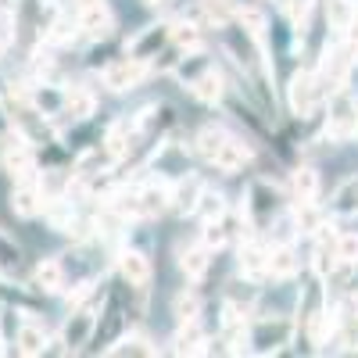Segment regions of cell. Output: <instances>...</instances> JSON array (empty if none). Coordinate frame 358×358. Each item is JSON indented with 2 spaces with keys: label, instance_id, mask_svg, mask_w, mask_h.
I'll return each instance as SVG.
<instances>
[{
  "label": "cell",
  "instance_id": "cell-3",
  "mask_svg": "<svg viewBox=\"0 0 358 358\" xmlns=\"http://www.w3.org/2000/svg\"><path fill=\"white\" fill-rule=\"evenodd\" d=\"M0 165H4V172L11 179H29L36 169V155H33V147H29L22 136H11L4 143V151H0Z\"/></svg>",
  "mask_w": 358,
  "mask_h": 358
},
{
  "label": "cell",
  "instance_id": "cell-25",
  "mask_svg": "<svg viewBox=\"0 0 358 358\" xmlns=\"http://www.w3.org/2000/svg\"><path fill=\"white\" fill-rule=\"evenodd\" d=\"M172 312H176L179 326H183V322H197V315H201V297H197L194 290L176 294V305H172Z\"/></svg>",
  "mask_w": 358,
  "mask_h": 358
},
{
  "label": "cell",
  "instance_id": "cell-23",
  "mask_svg": "<svg viewBox=\"0 0 358 358\" xmlns=\"http://www.w3.org/2000/svg\"><path fill=\"white\" fill-rule=\"evenodd\" d=\"M65 111H69L72 118L94 115V94H90L86 86H72V94H65Z\"/></svg>",
  "mask_w": 358,
  "mask_h": 358
},
{
  "label": "cell",
  "instance_id": "cell-31",
  "mask_svg": "<svg viewBox=\"0 0 358 358\" xmlns=\"http://www.w3.org/2000/svg\"><path fill=\"white\" fill-rule=\"evenodd\" d=\"M158 348H151V341L147 337H126L118 341L115 348H108V355H155Z\"/></svg>",
  "mask_w": 358,
  "mask_h": 358
},
{
  "label": "cell",
  "instance_id": "cell-2",
  "mask_svg": "<svg viewBox=\"0 0 358 358\" xmlns=\"http://www.w3.org/2000/svg\"><path fill=\"white\" fill-rule=\"evenodd\" d=\"M104 86L115 90V94H126V90H136L140 79H143V62H136V57H115V62L104 65L101 72Z\"/></svg>",
  "mask_w": 358,
  "mask_h": 358
},
{
  "label": "cell",
  "instance_id": "cell-5",
  "mask_svg": "<svg viewBox=\"0 0 358 358\" xmlns=\"http://www.w3.org/2000/svg\"><path fill=\"white\" fill-rule=\"evenodd\" d=\"M348 65H351V54H348V50H326L322 69H319V76H315V83H319L322 94H337V90H344V83H348Z\"/></svg>",
  "mask_w": 358,
  "mask_h": 358
},
{
  "label": "cell",
  "instance_id": "cell-41",
  "mask_svg": "<svg viewBox=\"0 0 358 358\" xmlns=\"http://www.w3.org/2000/svg\"><path fill=\"white\" fill-rule=\"evenodd\" d=\"M79 4H94V0H79Z\"/></svg>",
  "mask_w": 358,
  "mask_h": 358
},
{
  "label": "cell",
  "instance_id": "cell-29",
  "mask_svg": "<svg viewBox=\"0 0 358 358\" xmlns=\"http://www.w3.org/2000/svg\"><path fill=\"white\" fill-rule=\"evenodd\" d=\"M201 344H204V334L197 330V322H183V330H179V337H176V351L194 355V351H201Z\"/></svg>",
  "mask_w": 358,
  "mask_h": 358
},
{
  "label": "cell",
  "instance_id": "cell-6",
  "mask_svg": "<svg viewBox=\"0 0 358 358\" xmlns=\"http://www.w3.org/2000/svg\"><path fill=\"white\" fill-rule=\"evenodd\" d=\"M273 212H276V187H273V183H265V179H258V183H251V190H248L244 215H248V222L265 226Z\"/></svg>",
  "mask_w": 358,
  "mask_h": 358
},
{
  "label": "cell",
  "instance_id": "cell-38",
  "mask_svg": "<svg viewBox=\"0 0 358 358\" xmlns=\"http://www.w3.org/2000/svg\"><path fill=\"white\" fill-rule=\"evenodd\" d=\"M11 36H15V29H11V22H4L0 18V54L8 50V43H11Z\"/></svg>",
  "mask_w": 358,
  "mask_h": 358
},
{
  "label": "cell",
  "instance_id": "cell-36",
  "mask_svg": "<svg viewBox=\"0 0 358 358\" xmlns=\"http://www.w3.org/2000/svg\"><path fill=\"white\" fill-rule=\"evenodd\" d=\"M0 262H4V265H15L18 262V248L8 241L4 233H0Z\"/></svg>",
  "mask_w": 358,
  "mask_h": 358
},
{
  "label": "cell",
  "instance_id": "cell-12",
  "mask_svg": "<svg viewBox=\"0 0 358 358\" xmlns=\"http://www.w3.org/2000/svg\"><path fill=\"white\" fill-rule=\"evenodd\" d=\"M118 268H122V276L129 287H147L155 276V268H151V258H147L143 251H126L122 258H118Z\"/></svg>",
  "mask_w": 358,
  "mask_h": 358
},
{
  "label": "cell",
  "instance_id": "cell-16",
  "mask_svg": "<svg viewBox=\"0 0 358 358\" xmlns=\"http://www.w3.org/2000/svg\"><path fill=\"white\" fill-rule=\"evenodd\" d=\"M90 334H94V312H90V308H76L72 319H69V326H65V344H69V351H76L79 344H86Z\"/></svg>",
  "mask_w": 358,
  "mask_h": 358
},
{
  "label": "cell",
  "instance_id": "cell-10",
  "mask_svg": "<svg viewBox=\"0 0 358 358\" xmlns=\"http://www.w3.org/2000/svg\"><path fill=\"white\" fill-rule=\"evenodd\" d=\"M79 29H83L90 40H104V36L111 33V29H115V18H111V11H108L104 0L83 4V11H79Z\"/></svg>",
  "mask_w": 358,
  "mask_h": 358
},
{
  "label": "cell",
  "instance_id": "cell-39",
  "mask_svg": "<svg viewBox=\"0 0 358 358\" xmlns=\"http://www.w3.org/2000/svg\"><path fill=\"white\" fill-rule=\"evenodd\" d=\"M0 133H8V118L4 115H0Z\"/></svg>",
  "mask_w": 358,
  "mask_h": 358
},
{
  "label": "cell",
  "instance_id": "cell-26",
  "mask_svg": "<svg viewBox=\"0 0 358 358\" xmlns=\"http://www.w3.org/2000/svg\"><path fill=\"white\" fill-rule=\"evenodd\" d=\"M326 18H330L334 29H344L355 22V0H326Z\"/></svg>",
  "mask_w": 358,
  "mask_h": 358
},
{
  "label": "cell",
  "instance_id": "cell-9",
  "mask_svg": "<svg viewBox=\"0 0 358 358\" xmlns=\"http://www.w3.org/2000/svg\"><path fill=\"white\" fill-rule=\"evenodd\" d=\"M172 40V29L169 25H147L143 33L129 43V57H136V62H151V57H158V50Z\"/></svg>",
  "mask_w": 358,
  "mask_h": 358
},
{
  "label": "cell",
  "instance_id": "cell-17",
  "mask_svg": "<svg viewBox=\"0 0 358 358\" xmlns=\"http://www.w3.org/2000/svg\"><path fill=\"white\" fill-rule=\"evenodd\" d=\"M190 94L204 104H219L222 101V76L215 69H204L194 83H190Z\"/></svg>",
  "mask_w": 358,
  "mask_h": 358
},
{
  "label": "cell",
  "instance_id": "cell-19",
  "mask_svg": "<svg viewBox=\"0 0 358 358\" xmlns=\"http://www.w3.org/2000/svg\"><path fill=\"white\" fill-rule=\"evenodd\" d=\"M241 273L248 280H262L268 273V251L258 248V244H244L241 248Z\"/></svg>",
  "mask_w": 358,
  "mask_h": 358
},
{
  "label": "cell",
  "instance_id": "cell-32",
  "mask_svg": "<svg viewBox=\"0 0 358 358\" xmlns=\"http://www.w3.org/2000/svg\"><path fill=\"white\" fill-rule=\"evenodd\" d=\"M337 258L348 265H358V233H341L337 236Z\"/></svg>",
  "mask_w": 358,
  "mask_h": 358
},
{
  "label": "cell",
  "instance_id": "cell-27",
  "mask_svg": "<svg viewBox=\"0 0 358 358\" xmlns=\"http://www.w3.org/2000/svg\"><path fill=\"white\" fill-rule=\"evenodd\" d=\"M294 268H297V258L287 244H280L276 251H268V273L273 276H294Z\"/></svg>",
  "mask_w": 358,
  "mask_h": 358
},
{
  "label": "cell",
  "instance_id": "cell-22",
  "mask_svg": "<svg viewBox=\"0 0 358 358\" xmlns=\"http://www.w3.org/2000/svg\"><path fill=\"white\" fill-rule=\"evenodd\" d=\"M36 287H40V290H47V294L62 290V287H65L62 262H57V258H47V262H40V265H36Z\"/></svg>",
  "mask_w": 358,
  "mask_h": 358
},
{
  "label": "cell",
  "instance_id": "cell-7",
  "mask_svg": "<svg viewBox=\"0 0 358 358\" xmlns=\"http://www.w3.org/2000/svg\"><path fill=\"white\" fill-rule=\"evenodd\" d=\"M251 162V147L241 140V136H222V143H219V151H215V158H212V165L219 169V172H226V176H233V172H241L244 165Z\"/></svg>",
  "mask_w": 358,
  "mask_h": 358
},
{
  "label": "cell",
  "instance_id": "cell-11",
  "mask_svg": "<svg viewBox=\"0 0 358 358\" xmlns=\"http://www.w3.org/2000/svg\"><path fill=\"white\" fill-rule=\"evenodd\" d=\"M179 268H183L187 280H204L208 268H212V248L208 244H190L179 251Z\"/></svg>",
  "mask_w": 358,
  "mask_h": 358
},
{
  "label": "cell",
  "instance_id": "cell-14",
  "mask_svg": "<svg viewBox=\"0 0 358 358\" xmlns=\"http://www.w3.org/2000/svg\"><path fill=\"white\" fill-rule=\"evenodd\" d=\"M290 337V322L276 319V322H258L255 334H251V344H258L255 351H276L280 344H287Z\"/></svg>",
  "mask_w": 358,
  "mask_h": 358
},
{
  "label": "cell",
  "instance_id": "cell-28",
  "mask_svg": "<svg viewBox=\"0 0 358 358\" xmlns=\"http://www.w3.org/2000/svg\"><path fill=\"white\" fill-rule=\"evenodd\" d=\"M33 101H36V108H40L43 115H54V111H62V108H65V94H62V90H54V86H40V90H33Z\"/></svg>",
  "mask_w": 358,
  "mask_h": 358
},
{
  "label": "cell",
  "instance_id": "cell-33",
  "mask_svg": "<svg viewBox=\"0 0 358 358\" xmlns=\"http://www.w3.org/2000/svg\"><path fill=\"white\" fill-rule=\"evenodd\" d=\"M287 15H290L294 29H301V33H305L308 15H312V0H287Z\"/></svg>",
  "mask_w": 358,
  "mask_h": 358
},
{
  "label": "cell",
  "instance_id": "cell-20",
  "mask_svg": "<svg viewBox=\"0 0 358 358\" xmlns=\"http://www.w3.org/2000/svg\"><path fill=\"white\" fill-rule=\"evenodd\" d=\"M290 190H294L297 201H315V197H319V172L308 169V165L294 169V176H290Z\"/></svg>",
  "mask_w": 358,
  "mask_h": 358
},
{
  "label": "cell",
  "instance_id": "cell-1",
  "mask_svg": "<svg viewBox=\"0 0 358 358\" xmlns=\"http://www.w3.org/2000/svg\"><path fill=\"white\" fill-rule=\"evenodd\" d=\"M358 126V101L348 94V90H337L334 101H330V122H326V133L334 140H348L355 136Z\"/></svg>",
  "mask_w": 358,
  "mask_h": 358
},
{
  "label": "cell",
  "instance_id": "cell-15",
  "mask_svg": "<svg viewBox=\"0 0 358 358\" xmlns=\"http://www.w3.org/2000/svg\"><path fill=\"white\" fill-rule=\"evenodd\" d=\"M194 15H204L208 25H229L241 8H236V0H197V11Z\"/></svg>",
  "mask_w": 358,
  "mask_h": 358
},
{
  "label": "cell",
  "instance_id": "cell-34",
  "mask_svg": "<svg viewBox=\"0 0 358 358\" xmlns=\"http://www.w3.org/2000/svg\"><path fill=\"white\" fill-rule=\"evenodd\" d=\"M72 33H76V29H72V22H65V18H54V22H50V29H47V36H43V40H47V43L54 47V43H65V40H69Z\"/></svg>",
  "mask_w": 358,
  "mask_h": 358
},
{
  "label": "cell",
  "instance_id": "cell-30",
  "mask_svg": "<svg viewBox=\"0 0 358 358\" xmlns=\"http://www.w3.org/2000/svg\"><path fill=\"white\" fill-rule=\"evenodd\" d=\"M222 129H212V126H208V129H201L197 133V155L204 158V162H212L215 158V151H219V143H222Z\"/></svg>",
  "mask_w": 358,
  "mask_h": 358
},
{
  "label": "cell",
  "instance_id": "cell-18",
  "mask_svg": "<svg viewBox=\"0 0 358 358\" xmlns=\"http://www.w3.org/2000/svg\"><path fill=\"white\" fill-rule=\"evenodd\" d=\"M330 212L334 215H358V176H351V179H344V183L337 187V194H334V201H330Z\"/></svg>",
  "mask_w": 358,
  "mask_h": 358
},
{
  "label": "cell",
  "instance_id": "cell-42",
  "mask_svg": "<svg viewBox=\"0 0 358 358\" xmlns=\"http://www.w3.org/2000/svg\"><path fill=\"white\" fill-rule=\"evenodd\" d=\"M355 136H358V126H355Z\"/></svg>",
  "mask_w": 358,
  "mask_h": 358
},
{
  "label": "cell",
  "instance_id": "cell-24",
  "mask_svg": "<svg viewBox=\"0 0 358 358\" xmlns=\"http://www.w3.org/2000/svg\"><path fill=\"white\" fill-rule=\"evenodd\" d=\"M194 212H197L204 222L222 219V215H226V201H222V194H219V190H201V201H197Z\"/></svg>",
  "mask_w": 358,
  "mask_h": 358
},
{
  "label": "cell",
  "instance_id": "cell-35",
  "mask_svg": "<svg viewBox=\"0 0 358 358\" xmlns=\"http://www.w3.org/2000/svg\"><path fill=\"white\" fill-rule=\"evenodd\" d=\"M172 43H176V47H183V50H187V47H194V43H197V29H194V25L172 29Z\"/></svg>",
  "mask_w": 358,
  "mask_h": 358
},
{
  "label": "cell",
  "instance_id": "cell-13",
  "mask_svg": "<svg viewBox=\"0 0 358 358\" xmlns=\"http://www.w3.org/2000/svg\"><path fill=\"white\" fill-rule=\"evenodd\" d=\"M201 179H194V176H183L179 183L172 187V197H169V208L176 215H187V212H194L197 208V201H201Z\"/></svg>",
  "mask_w": 358,
  "mask_h": 358
},
{
  "label": "cell",
  "instance_id": "cell-4",
  "mask_svg": "<svg viewBox=\"0 0 358 358\" xmlns=\"http://www.w3.org/2000/svg\"><path fill=\"white\" fill-rule=\"evenodd\" d=\"M319 83H315V76L312 72H294V79H290V86H287V101H290V111L294 115H308L312 108H315V101H319Z\"/></svg>",
  "mask_w": 358,
  "mask_h": 358
},
{
  "label": "cell",
  "instance_id": "cell-40",
  "mask_svg": "<svg viewBox=\"0 0 358 358\" xmlns=\"http://www.w3.org/2000/svg\"><path fill=\"white\" fill-rule=\"evenodd\" d=\"M143 4H151V8H158V4H165V0H143Z\"/></svg>",
  "mask_w": 358,
  "mask_h": 358
},
{
  "label": "cell",
  "instance_id": "cell-21",
  "mask_svg": "<svg viewBox=\"0 0 358 358\" xmlns=\"http://www.w3.org/2000/svg\"><path fill=\"white\" fill-rule=\"evenodd\" d=\"M15 344H18V351H22V355H43V351H47V334L40 330V326L25 322V326H18Z\"/></svg>",
  "mask_w": 358,
  "mask_h": 358
},
{
  "label": "cell",
  "instance_id": "cell-8",
  "mask_svg": "<svg viewBox=\"0 0 358 358\" xmlns=\"http://www.w3.org/2000/svg\"><path fill=\"white\" fill-rule=\"evenodd\" d=\"M43 204H47L43 187H36L33 179H18V187L11 194V212L22 215V219H36L43 212Z\"/></svg>",
  "mask_w": 358,
  "mask_h": 358
},
{
  "label": "cell",
  "instance_id": "cell-37",
  "mask_svg": "<svg viewBox=\"0 0 358 358\" xmlns=\"http://www.w3.org/2000/svg\"><path fill=\"white\" fill-rule=\"evenodd\" d=\"M344 40H348V54H351V62H358V22H351L344 29Z\"/></svg>",
  "mask_w": 358,
  "mask_h": 358
}]
</instances>
